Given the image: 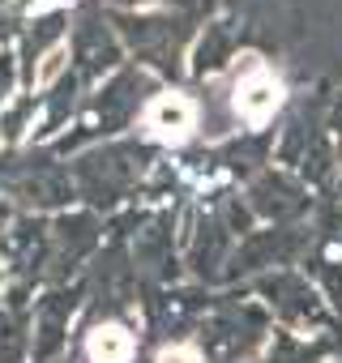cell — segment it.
Listing matches in <instances>:
<instances>
[{
    "mask_svg": "<svg viewBox=\"0 0 342 363\" xmlns=\"http://www.w3.org/2000/svg\"><path fill=\"white\" fill-rule=\"evenodd\" d=\"M278 107H282V86H278V77L265 73L261 65H253L248 77L236 86V111H240L248 124H265Z\"/></svg>",
    "mask_w": 342,
    "mask_h": 363,
    "instance_id": "obj_1",
    "label": "cell"
},
{
    "mask_svg": "<svg viewBox=\"0 0 342 363\" xmlns=\"http://www.w3.org/2000/svg\"><path fill=\"white\" fill-rule=\"evenodd\" d=\"M193 120H197V111H193V103H189L184 94H158V99L145 107V128H150L154 137H162V141L189 137V133H193Z\"/></svg>",
    "mask_w": 342,
    "mask_h": 363,
    "instance_id": "obj_2",
    "label": "cell"
},
{
    "mask_svg": "<svg viewBox=\"0 0 342 363\" xmlns=\"http://www.w3.org/2000/svg\"><path fill=\"white\" fill-rule=\"evenodd\" d=\"M86 354H90V363H128L133 337L124 325H99L86 337Z\"/></svg>",
    "mask_w": 342,
    "mask_h": 363,
    "instance_id": "obj_3",
    "label": "cell"
},
{
    "mask_svg": "<svg viewBox=\"0 0 342 363\" xmlns=\"http://www.w3.org/2000/svg\"><path fill=\"white\" fill-rule=\"evenodd\" d=\"M65 56H69V48H65V43H60V48H52V52L43 56V65H39L35 82H39V86H52V82L60 77V69H65Z\"/></svg>",
    "mask_w": 342,
    "mask_h": 363,
    "instance_id": "obj_4",
    "label": "cell"
},
{
    "mask_svg": "<svg viewBox=\"0 0 342 363\" xmlns=\"http://www.w3.org/2000/svg\"><path fill=\"white\" fill-rule=\"evenodd\" d=\"M154 363H202V350L189 342H176V346H162Z\"/></svg>",
    "mask_w": 342,
    "mask_h": 363,
    "instance_id": "obj_5",
    "label": "cell"
},
{
    "mask_svg": "<svg viewBox=\"0 0 342 363\" xmlns=\"http://www.w3.org/2000/svg\"><path fill=\"white\" fill-rule=\"evenodd\" d=\"M0 282H5V278H0Z\"/></svg>",
    "mask_w": 342,
    "mask_h": 363,
    "instance_id": "obj_6",
    "label": "cell"
}]
</instances>
